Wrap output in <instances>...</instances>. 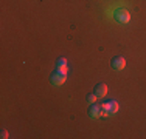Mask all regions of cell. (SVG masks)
<instances>
[{"mask_svg": "<svg viewBox=\"0 0 146 139\" xmlns=\"http://www.w3.org/2000/svg\"><path fill=\"white\" fill-rule=\"evenodd\" d=\"M65 79H67V71H62V70L56 68V71H54L53 74H51V77H50V82H51L53 87H59V85H62V83L65 82Z\"/></svg>", "mask_w": 146, "mask_h": 139, "instance_id": "obj_1", "label": "cell"}, {"mask_svg": "<svg viewBox=\"0 0 146 139\" xmlns=\"http://www.w3.org/2000/svg\"><path fill=\"white\" fill-rule=\"evenodd\" d=\"M113 19H115V22L124 25V23H129L131 14H129V11H126V9H120V11H117L115 14H113Z\"/></svg>", "mask_w": 146, "mask_h": 139, "instance_id": "obj_2", "label": "cell"}, {"mask_svg": "<svg viewBox=\"0 0 146 139\" xmlns=\"http://www.w3.org/2000/svg\"><path fill=\"white\" fill-rule=\"evenodd\" d=\"M112 68L113 70H117V71H121L124 67H126V59L123 57V56H117V57H113L112 59Z\"/></svg>", "mask_w": 146, "mask_h": 139, "instance_id": "obj_3", "label": "cell"}, {"mask_svg": "<svg viewBox=\"0 0 146 139\" xmlns=\"http://www.w3.org/2000/svg\"><path fill=\"white\" fill-rule=\"evenodd\" d=\"M89 116L92 117V119H96V117L101 116V105L92 104V107H90V110H89Z\"/></svg>", "mask_w": 146, "mask_h": 139, "instance_id": "obj_4", "label": "cell"}, {"mask_svg": "<svg viewBox=\"0 0 146 139\" xmlns=\"http://www.w3.org/2000/svg\"><path fill=\"white\" fill-rule=\"evenodd\" d=\"M93 93H95L98 97H104L107 94V85L106 83H98V85L95 87V91Z\"/></svg>", "mask_w": 146, "mask_h": 139, "instance_id": "obj_5", "label": "cell"}, {"mask_svg": "<svg viewBox=\"0 0 146 139\" xmlns=\"http://www.w3.org/2000/svg\"><path fill=\"white\" fill-rule=\"evenodd\" d=\"M104 105L107 107V110H109V114H115L118 111V102L113 99H110L109 102H104Z\"/></svg>", "mask_w": 146, "mask_h": 139, "instance_id": "obj_6", "label": "cell"}, {"mask_svg": "<svg viewBox=\"0 0 146 139\" xmlns=\"http://www.w3.org/2000/svg\"><path fill=\"white\" fill-rule=\"evenodd\" d=\"M56 68H58V70H62V71H67V70H68V67H67V59H65V57L58 59Z\"/></svg>", "mask_w": 146, "mask_h": 139, "instance_id": "obj_7", "label": "cell"}, {"mask_svg": "<svg viewBox=\"0 0 146 139\" xmlns=\"http://www.w3.org/2000/svg\"><path fill=\"white\" fill-rule=\"evenodd\" d=\"M96 97H98V96H96L95 93H92V94L87 96V102H89V104H95V102H96Z\"/></svg>", "mask_w": 146, "mask_h": 139, "instance_id": "obj_8", "label": "cell"}, {"mask_svg": "<svg viewBox=\"0 0 146 139\" xmlns=\"http://www.w3.org/2000/svg\"><path fill=\"white\" fill-rule=\"evenodd\" d=\"M0 134H2V138H3V139H6V138H8V131H6L5 128H3L2 131H0Z\"/></svg>", "mask_w": 146, "mask_h": 139, "instance_id": "obj_9", "label": "cell"}]
</instances>
